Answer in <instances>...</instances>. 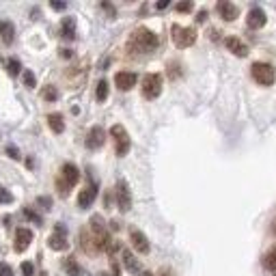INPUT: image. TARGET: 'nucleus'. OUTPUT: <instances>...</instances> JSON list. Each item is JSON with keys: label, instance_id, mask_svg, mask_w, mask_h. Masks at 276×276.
<instances>
[{"label": "nucleus", "instance_id": "1", "mask_svg": "<svg viewBox=\"0 0 276 276\" xmlns=\"http://www.w3.org/2000/svg\"><path fill=\"white\" fill-rule=\"evenodd\" d=\"M158 35L149 28H136L127 41V50L134 54H149L158 48Z\"/></svg>", "mask_w": 276, "mask_h": 276}, {"label": "nucleus", "instance_id": "2", "mask_svg": "<svg viewBox=\"0 0 276 276\" xmlns=\"http://www.w3.org/2000/svg\"><path fill=\"white\" fill-rule=\"evenodd\" d=\"M91 240H93V248L95 251H108V248H115L110 244V235H108V229L104 226V220L101 216H93L91 218Z\"/></svg>", "mask_w": 276, "mask_h": 276}, {"label": "nucleus", "instance_id": "3", "mask_svg": "<svg viewBox=\"0 0 276 276\" xmlns=\"http://www.w3.org/2000/svg\"><path fill=\"white\" fill-rule=\"evenodd\" d=\"M78 179H80V171H78V166L72 164V162L63 164L61 175H58V179H56V190L61 192V197H67L69 188H74L75 183H78Z\"/></svg>", "mask_w": 276, "mask_h": 276}, {"label": "nucleus", "instance_id": "4", "mask_svg": "<svg viewBox=\"0 0 276 276\" xmlns=\"http://www.w3.org/2000/svg\"><path fill=\"white\" fill-rule=\"evenodd\" d=\"M171 37L173 43L177 48H190L194 41H197V30L190 28V26H179V24H173L171 28Z\"/></svg>", "mask_w": 276, "mask_h": 276}, {"label": "nucleus", "instance_id": "5", "mask_svg": "<svg viewBox=\"0 0 276 276\" xmlns=\"http://www.w3.org/2000/svg\"><path fill=\"white\" fill-rule=\"evenodd\" d=\"M251 74H252V78L263 86H272L276 80V69L270 63H252Z\"/></svg>", "mask_w": 276, "mask_h": 276}, {"label": "nucleus", "instance_id": "6", "mask_svg": "<svg viewBox=\"0 0 276 276\" xmlns=\"http://www.w3.org/2000/svg\"><path fill=\"white\" fill-rule=\"evenodd\" d=\"M162 93V75L160 74H147L143 78V95L147 100H155Z\"/></svg>", "mask_w": 276, "mask_h": 276}, {"label": "nucleus", "instance_id": "7", "mask_svg": "<svg viewBox=\"0 0 276 276\" xmlns=\"http://www.w3.org/2000/svg\"><path fill=\"white\" fill-rule=\"evenodd\" d=\"M110 136L115 138V143H117V155L119 158H123V155L129 151V136H127L125 127L123 125H112L110 127Z\"/></svg>", "mask_w": 276, "mask_h": 276}, {"label": "nucleus", "instance_id": "8", "mask_svg": "<svg viewBox=\"0 0 276 276\" xmlns=\"http://www.w3.org/2000/svg\"><path fill=\"white\" fill-rule=\"evenodd\" d=\"M117 205L121 212H129L132 209V192H129V186L125 179L117 181Z\"/></svg>", "mask_w": 276, "mask_h": 276}, {"label": "nucleus", "instance_id": "9", "mask_svg": "<svg viewBox=\"0 0 276 276\" xmlns=\"http://www.w3.org/2000/svg\"><path fill=\"white\" fill-rule=\"evenodd\" d=\"M48 246H50L52 251H67V248H69V242H67V229H65L63 225H56L54 233L50 235V240H48Z\"/></svg>", "mask_w": 276, "mask_h": 276}, {"label": "nucleus", "instance_id": "10", "mask_svg": "<svg viewBox=\"0 0 276 276\" xmlns=\"http://www.w3.org/2000/svg\"><path fill=\"white\" fill-rule=\"evenodd\" d=\"M266 11L263 9H259V7H252L251 11H248V18H246V24H248V28H252V30H259V28H263L266 26Z\"/></svg>", "mask_w": 276, "mask_h": 276}, {"label": "nucleus", "instance_id": "11", "mask_svg": "<svg viewBox=\"0 0 276 276\" xmlns=\"http://www.w3.org/2000/svg\"><path fill=\"white\" fill-rule=\"evenodd\" d=\"M104 143H106L104 127H100V125L91 127V132L86 134V147L89 149H100V147H104Z\"/></svg>", "mask_w": 276, "mask_h": 276}, {"label": "nucleus", "instance_id": "12", "mask_svg": "<svg viewBox=\"0 0 276 276\" xmlns=\"http://www.w3.org/2000/svg\"><path fill=\"white\" fill-rule=\"evenodd\" d=\"M30 242H32V231L30 229H26V226H20L18 231H15V252H24L26 248L30 246Z\"/></svg>", "mask_w": 276, "mask_h": 276}, {"label": "nucleus", "instance_id": "13", "mask_svg": "<svg viewBox=\"0 0 276 276\" xmlns=\"http://www.w3.org/2000/svg\"><path fill=\"white\" fill-rule=\"evenodd\" d=\"M95 199H97V183H89L84 190H80V194H78V205L82 209H86V207H91V205H93Z\"/></svg>", "mask_w": 276, "mask_h": 276}, {"label": "nucleus", "instance_id": "14", "mask_svg": "<svg viewBox=\"0 0 276 276\" xmlns=\"http://www.w3.org/2000/svg\"><path fill=\"white\" fill-rule=\"evenodd\" d=\"M129 242H132V246L136 248V251L140 252V255H147L149 252V240H147V235L143 233V231H138V229H134L132 233H129Z\"/></svg>", "mask_w": 276, "mask_h": 276}, {"label": "nucleus", "instance_id": "15", "mask_svg": "<svg viewBox=\"0 0 276 276\" xmlns=\"http://www.w3.org/2000/svg\"><path fill=\"white\" fill-rule=\"evenodd\" d=\"M136 80H138V75L134 74V72H119L115 75V84L121 91H129L134 84H136Z\"/></svg>", "mask_w": 276, "mask_h": 276}, {"label": "nucleus", "instance_id": "16", "mask_svg": "<svg viewBox=\"0 0 276 276\" xmlns=\"http://www.w3.org/2000/svg\"><path fill=\"white\" fill-rule=\"evenodd\" d=\"M216 9H218V13H220V18L226 20V22H233L237 15H240V9L235 7V4H231V2H226V0H220L218 4H216Z\"/></svg>", "mask_w": 276, "mask_h": 276}, {"label": "nucleus", "instance_id": "17", "mask_svg": "<svg viewBox=\"0 0 276 276\" xmlns=\"http://www.w3.org/2000/svg\"><path fill=\"white\" fill-rule=\"evenodd\" d=\"M225 46H226V50L233 52L235 56H246V54H248V46L242 39H237V37H226Z\"/></svg>", "mask_w": 276, "mask_h": 276}, {"label": "nucleus", "instance_id": "18", "mask_svg": "<svg viewBox=\"0 0 276 276\" xmlns=\"http://www.w3.org/2000/svg\"><path fill=\"white\" fill-rule=\"evenodd\" d=\"M0 39H2L4 46H11V43L15 41V26L11 24L9 20L0 22Z\"/></svg>", "mask_w": 276, "mask_h": 276}, {"label": "nucleus", "instance_id": "19", "mask_svg": "<svg viewBox=\"0 0 276 276\" xmlns=\"http://www.w3.org/2000/svg\"><path fill=\"white\" fill-rule=\"evenodd\" d=\"M121 259H123V266H125L127 272H132V274H143V270H140L138 259L134 257L129 251H121Z\"/></svg>", "mask_w": 276, "mask_h": 276}, {"label": "nucleus", "instance_id": "20", "mask_svg": "<svg viewBox=\"0 0 276 276\" xmlns=\"http://www.w3.org/2000/svg\"><path fill=\"white\" fill-rule=\"evenodd\" d=\"M61 37L63 39H74L75 37V20L74 18H63V22H61Z\"/></svg>", "mask_w": 276, "mask_h": 276}, {"label": "nucleus", "instance_id": "21", "mask_svg": "<svg viewBox=\"0 0 276 276\" xmlns=\"http://www.w3.org/2000/svg\"><path fill=\"white\" fill-rule=\"evenodd\" d=\"M48 125H50L52 132L63 134L65 132V121H63L61 112H52V115H48Z\"/></svg>", "mask_w": 276, "mask_h": 276}, {"label": "nucleus", "instance_id": "22", "mask_svg": "<svg viewBox=\"0 0 276 276\" xmlns=\"http://www.w3.org/2000/svg\"><path fill=\"white\" fill-rule=\"evenodd\" d=\"M63 268H65V272H67L69 276H82V268H80L72 257L63 259Z\"/></svg>", "mask_w": 276, "mask_h": 276}, {"label": "nucleus", "instance_id": "23", "mask_svg": "<svg viewBox=\"0 0 276 276\" xmlns=\"http://www.w3.org/2000/svg\"><path fill=\"white\" fill-rule=\"evenodd\" d=\"M263 268L270 270V272H276V246H272L263 257Z\"/></svg>", "mask_w": 276, "mask_h": 276}, {"label": "nucleus", "instance_id": "24", "mask_svg": "<svg viewBox=\"0 0 276 276\" xmlns=\"http://www.w3.org/2000/svg\"><path fill=\"white\" fill-rule=\"evenodd\" d=\"M41 97H43L46 101H56V100H58V91H56V86H52V84L43 86V89H41Z\"/></svg>", "mask_w": 276, "mask_h": 276}, {"label": "nucleus", "instance_id": "25", "mask_svg": "<svg viewBox=\"0 0 276 276\" xmlns=\"http://www.w3.org/2000/svg\"><path fill=\"white\" fill-rule=\"evenodd\" d=\"M95 100H97V101H106V100H108V82H106V80H100V82H97Z\"/></svg>", "mask_w": 276, "mask_h": 276}, {"label": "nucleus", "instance_id": "26", "mask_svg": "<svg viewBox=\"0 0 276 276\" xmlns=\"http://www.w3.org/2000/svg\"><path fill=\"white\" fill-rule=\"evenodd\" d=\"M20 72H22V65H20L18 58H9L7 61V74L11 75V78H15Z\"/></svg>", "mask_w": 276, "mask_h": 276}, {"label": "nucleus", "instance_id": "27", "mask_svg": "<svg viewBox=\"0 0 276 276\" xmlns=\"http://www.w3.org/2000/svg\"><path fill=\"white\" fill-rule=\"evenodd\" d=\"M22 78H24V84L28 86V89H35V74L30 72V69H26V72H22Z\"/></svg>", "mask_w": 276, "mask_h": 276}, {"label": "nucleus", "instance_id": "28", "mask_svg": "<svg viewBox=\"0 0 276 276\" xmlns=\"http://www.w3.org/2000/svg\"><path fill=\"white\" fill-rule=\"evenodd\" d=\"M24 216H26V218H28V220H32V223L41 225V216H39V214H35L30 207H26V209H24Z\"/></svg>", "mask_w": 276, "mask_h": 276}, {"label": "nucleus", "instance_id": "29", "mask_svg": "<svg viewBox=\"0 0 276 276\" xmlns=\"http://www.w3.org/2000/svg\"><path fill=\"white\" fill-rule=\"evenodd\" d=\"M22 274H24V276H35V268H32L30 261H24V263H22Z\"/></svg>", "mask_w": 276, "mask_h": 276}, {"label": "nucleus", "instance_id": "30", "mask_svg": "<svg viewBox=\"0 0 276 276\" xmlns=\"http://www.w3.org/2000/svg\"><path fill=\"white\" fill-rule=\"evenodd\" d=\"M13 201V194H11L9 190H4V188H0V203H11Z\"/></svg>", "mask_w": 276, "mask_h": 276}, {"label": "nucleus", "instance_id": "31", "mask_svg": "<svg viewBox=\"0 0 276 276\" xmlns=\"http://www.w3.org/2000/svg\"><path fill=\"white\" fill-rule=\"evenodd\" d=\"M0 276H13V270L7 263H0Z\"/></svg>", "mask_w": 276, "mask_h": 276}, {"label": "nucleus", "instance_id": "32", "mask_svg": "<svg viewBox=\"0 0 276 276\" xmlns=\"http://www.w3.org/2000/svg\"><path fill=\"white\" fill-rule=\"evenodd\" d=\"M192 9V2H179L177 4V11H179V13H186V11H190Z\"/></svg>", "mask_w": 276, "mask_h": 276}, {"label": "nucleus", "instance_id": "33", "mask_svg": "<svg viewBox=\"0 0 276 276\" xmlns=\"http://www.w3.org/2000/svg\"><path fill=\"white\" fill-rule=\"evenodd\" d=\"M50 7L54 11H65V9H67V4H65V2H56V0H54V2H50Z\"/></svg>", "mask_w": 276, "mask_h": 276}, {"label": "nucleus", "instance_id": "34", "mask_svg": "<svg viewBox=\"0 0 276 276\" xmlns=\"http://www.w3.org/2000/svg\"><path fill=\"white\" fill-rule=\"evenodd\" d=\"M37 203H41V205H46V209H50V205H52V201L48 197H41V199H37Z\"/></svg>", "mask_w": 276, "mask_h": 276}, {"label": "nucleus", "instance_id": "35", "mask_svg": "<svg viewBox=\"0 0 276 276\" xmlns=\"http://www.w3.org/2000/svg\"><path fill=\"white\" fill-rule=\"evenodd\" d=\"M7 151H9V155L13 160H20V153H18V149H15V147H7Z\"/></svg>", "mask_w": 276, "mask_h": 276}, {"label": "nucleus", "instance_id": "36", "mask_svg": "<svg viewBox=\"0 0 276 276\" xmlns=\"http://www.w3.org/2000/svg\"><path fill=\"white\" fill-rule=\"evenodd\" d=\"M101 9H106L108 13L110 15H115V7H112V4H108V2H101Z\"/></svg>", "mask_w": 276, "mask_h": 276}, {"label": "nucleus", "instance_id": "37", "mask_svg": "<svg viewBox=\"0 0 276 276\" xmlns=\"http://www.w3.org/2000/svg\"><path fill=\"white\" fill-rule=\"evenodd\" d=\"M205 18H207V11H199V15H197V22H205Z\"/></svg>", "mask_w": 276, "mask_h": 276}, {"label": "nucleus", "instance_id": "38", "mask_svg": "<svg viewBox=\"0 0 276 276\" xmlns=\"http://www.w3.org/2000/svg\"><path fill=\"white\" fill-rule=\"evenodd\" d=\"M61 56L63 58H72V50H61Z\"/></svg>", "mask_w": 276, "mask_h": 276}, {"label": "nucleus", "instance_id": "39", "mask_svg": "<svg viewBox=\"0 0 276 276\" xmlns=\"http://www.w3.org/2000/svg\"><path fill=\"white\" fill-rule=\"evenodd\" d=\"M160 276H175V274H173L171 270H162V272H160Z\"/></svg>", "mask_w": 276, "mask_h": 276}, {"label": "nucleus", "instance_id": "40", "mask_svg": "<svg viewBox=\"0 0 276 276\" xmlns=\"http://www.w3.org/2000/svg\"><path fill=\"white\" fill-rule=\"evenodd\" d=\"M169 7V2H166V0H162V2H158V9H166Z\"/></svg>", "mask_w": 276, "mask_h": 276}, {"label": "nucleus", "instance_id": "41", "mask_svg": "<svg viewBox=\"0 0 276 276\" xmlns=\"http://www.w3.org/2000/svg\"><path fill=\"white\" fill-rule=\"evenodd\" d=\"M274 233H276V223H274Z\"/></svg>", "mask_w": 276, "mask_h": 276}]
</instances>
